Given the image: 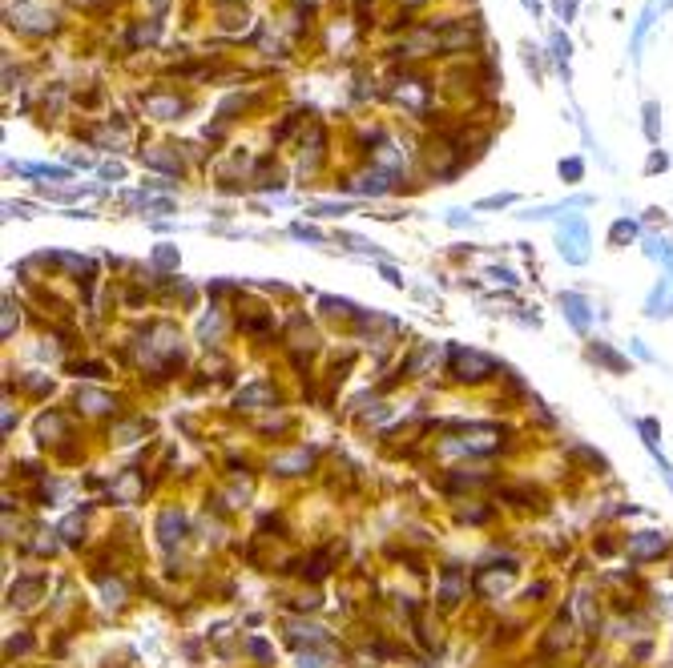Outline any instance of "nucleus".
<instances>
[{
  "label": "nucleus",
  "mask_w": 673,
  "mask_h": 668,
  "mask_svg": "<svg viewBox=\"0 0 673 668\" xmlns=\"http://www.w3.org/2000/svg\"><path fill=\"white\" fill-rule=\"evenodd\" d=\"M53 21H56L53 12L33 9V4H16V9H9V24H21V29H29V33H49Z\"/></svg>",
  "instance_id": "obj_1"
},
{
  "label": "nucleus",
  "mask_w": 673,
  "mask_h": 668,
  "mask_svg": "<svg viewBox=\"0 0 673 668\" xmlns=\"http://www.w3.org/2000/svg\"><path fill=\"white\" fill-rule=\"evenodd\" d=\"M645 117H649V121H645L649 137H657V105H645Z\"/></svg>",
  "instance_id": "obj_5"
},
{
  "label": "nucleus",
  "mask_w": 673,
  "mask_h": 668,
  "mask_svg": "<svg viewBox=\"0 0 673 668\" xmlns=\"http://www.w3.org/2000/svg\"><path fill=\"white\" fill-rule=\"evenodd\" d=\"M149 4H154V12H161V9L169 4V0H149Z\"/></svg>",
  "instance_id": "obj_8"
},
{
  "label": "nucleus",
  "mask_w": 673,
  "mask_h": 668,
  "mask_svg": "<svg viewBox=\"0 0 673 668\" xmlns=\"http://www.w3.org/2000/svg\"><path fill=\"white\" fill-rule=\"evenodd\" d=\"M561 173L564 178H581V161H561Z\"/></svg>",
  "instance_id": "obj_7"
},
{
  "label": "nucleus",
  "mask_w": 673,
  "mask_h": 668,
  "mask_svg": "<svg viewBox=\"0 0 673 668\" xmlns=\"http://www.w3.org/2000/svg\"><path fill=\"white\" fill-rule=\"evenodd\" d=\"M569 36H557V41H552V53H557V61H569Z\"/></svg>",
  "instance_id": "obj_4"
},
{
  "label": "nucleus",
  "mask_w": 673,
  "mask_h": 668,
  "mask_svg": "<svg viewBox=\"0 0 673 668\" xmlns=\"http://www.w3.org/2000/svg\"><path fill=\"white\" fill-rule=\"evenodd\" d=\"M146 105H149V113H154V117H161V121H169V117H178V113L186 109V105H181L178 97H169V93H149Z\"/></svg>",
  "instance_id": "obj_2"
},
{
  "label": "nucleus",
  "mask_w": 673,
  "mask_h": 668,
  "mask_svg": "<svg viewBox=\"0 0 673 668\" xmlns=\"http://www.w3.org/2000/svg\"><path fill=\"white\" fill-rule=\"evenodd\" d=\"M222 4H226V0H222Z\"/></svg>",
  "instance_id": "obj_9"
},
{
  "label": "nucleus",
  "mask_w": 673,
  "mask_h": 668,
  "mask_svg": "<svg viewBox=\"0 0 673 668\" xmlns=\"http://www.w3.org/2000/svg\"><path fill=\"white\" fill-rule=\"evenodd\" d=\"M557 12H561L564 21H572V12H577V0H557Z\"/></svg>",
  "instance_id": "obj_6"
},
{
  "label": "nucleus",
  "mask_w": 673,
  "mask_h": 668,
  "mask_svg": "<svg viewBox=\"0 0 673 668\" xmlns=\"http://www.w3.org/2000/svg\"><path fill=\"white\" fill-rule=\"evenodd\" d=\"M157 29H161V24H157V21H149V24H137V29H134V45H149V41H157Z\"/></svg>",
  "instance_id": "obj_3"
}]
</instances>
